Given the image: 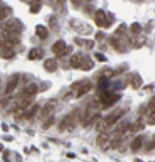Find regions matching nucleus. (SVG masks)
Listing matches in <instances>:
<instances>
[{"instance_id": "obj_25", "label": "nucleus", "mask_w": 155, "mask_h": 162, "mask_svg": "<svg viewBox=\"0 0 155 162\" xmlns=\"http://www.w3.org/2000/svg\"><path fill=\"white\" fill-rule=\"evenodd\" d=\"M48 25H50L51 29H58V21L56 15H50L48 17Z\"/></svg>"}, {"instance_id": "obj_2", "label": "nucleus", "mask_w": 155, "mask_h": 162, "mask_svg": "<svg viewBox=\"0 0 155 162\" xmlns=\"http://www.w3.org/2000/svg\"><path fill=\"white\" fill-rule=\"evenodd\" d=\"M119 99H121V96H119V94H112V93H109V92L100 93V103H101L105 108H107V107L114 105L115 103H118Z\"/></svg>"}, {"instance_id": "obj_36", "label": "nucleus", "mask_w": 155, "mask_h": 162, "mask_svg": "<svg viewBox=\"0 0 155 162\" xmlns=\"http://www.w3.org/2000/svg\"><path fill=\"white\" fill-rule=\"evenodd\" d=\"M67 157H68V158H75V154H72V153H68V154H67Z\"/></svg>"}, {"instance_id": "obj_17", "label": "nucleus", "mask_w": 155, "mask_h": 162, "mask_svg": "<svg viewBox=\"0 0 155 162\" xmlns=\"http://www.w3.org/2000/svg\"><path fill=\"white\" fill-rule=\"evenodd\" d=\"M143 143H144V137L143 136H137V137H134L133 139V141H132V144H130V148H132V151H138L141 147H143Z\"/></svg>"}, {"instance_id": "obj_5", "label": "nucleus", "mask_w": 155, "mask_h": 162, "mask_svg": "<svg viewBox=\"0 0 155 162\" xmlns=\"http://www.w3.org/2000/svg\"><path fill=\"white\" fill-rule=\"evenodd\" d=\"M56 107H57V100L56 99L48 100L46 104L43 105V108L40 109V118L44 119V118H47V116H51V114H53L54 109H56Z\"/></svg>"}, {"instance_id": "obj_4", "label": "nucleus", "mask_w": 155, "mask_h": 162, "mask_svg": "<svg viewBox=\"0 0 155 162\" xmlns=\"http://www.w3.org/2000/svg\"><path fill=\"white\" fill-rule=\"evenodd\" d=\"M72 89H76V97H82L85 96L86 93H89L90 90L93 89V83L89 82V80H83V82H78L72 85Z\"/></svg>"}, {"instance_id": "obj_34", "label": "nucleus", "mask_w": 155, "mask_h": 162, "mask_svg": "<svg viewBox=\"0 0 155 162\" xmlns=\"http://www.w3.org/2000/svg\"><path fill=\"white\" fill-rule=\"evenodd\" d=\"M148 108H150V109H151V111H152V112H155V101H152V103H151Z\"/></svg>"}, {"instance_id": "obj_29", "label": "nucleus", "mask_w": 155, "mask_h": 162, "mask_svg": "<svg viewBox=\"0 0 155 162\" xmlns=\"http://www.w3.org/2000/svg\"><path fill=\"white\" fill-rule=\"evenodd\" d=\"M125 31H126V25H125V24H122V25H119L118 29L115 31V35H116V36H121V35H125Z\"/></svg>"}, {"instance_id": "obj_35", "label": "nucleus", "mask_w": 155, "mask_h": 162, "mask_svg": "<svg viewBox=\"0 0 155 162\" xmlns=\"http://www.w3.org/2000/svg\"><path fill=\"white\" fill-rule=\"evenodd\" d=\"M96 39H100V40H101V39H104V33H101V32H100V33H97L96 35Z\"/></svg>"}, {"instance_id": "obj_23", "label": "nucleus", "mask_w": 155, "mask_h": 162, "mask_svg": "<svg viewBox=\"0 0 155 162\" xmlns=\"http://www.w3.org/2000/svg\"><path fill=\"white\" fill-rule=\"evenodd\" d=\"M130 32H132V35H136V36H138V35L141 33V25L137 24V22L132 24V25H130Z\"/></svg>"}, {"instance_id": "obj_1", "label": "nucleus", "mask_w": 155, "mask_h": 162, "mask_svg": "<svg viewBox=\"0 0 155 162\" xmlns=\"http://www.w3.org/2000/svg\"><path fill=\"white\" fill-rule=\"evenodd\" d=\"M78 115H79V111L78 109H73L71 114H68L67 116H64L61 119V122L58 124V130L64 132V130H72L73 126H75V122L78 119Z\"/></svg>"}, {"instance_id": "obj_28", "label": "nucleus", "mask_w": 155, "mask_h": 162, "mask_svg": "<svg viewBox=\"0 0 155 162\" xmlns=\"http://www.w3.org/2000/svg\"><path fill=\"white\" fill-rule=\"evenodd\" d=\"M53 125H54V116H48V119L44 122L43 125H42V128H43V129H48L50 126H53Z\"/></svg>"}, {"instance_id": "obj_16", "label": "nucleus", "mask_w": 155, "mask_h": 162, "mask_svg": "<svg viewBox=\"0 0 155 162\" xmlns=\"http://www.w3.org/2000/svg\"><path fill=\"white\" fill-rule=\"evenodd\" d=\"M35 33H36V36L39 39L44 40V39L48 38V29L44 27V25H36V28H35Z\"/></svg>"}, {"instance_id": "obj_31", "label": "nucleus", "mask_w": 155, "mask_h": 162, "mask_svg": "<svg viewBox=\"0 0 155 162\" xmlns=\"http://www.w3.org/2000/svg\"><path fill=\"white\" fill-rule=\"evenodd\" d=\"M83 43H85L83 46H85L86 48H89V50H90V48L94 47V40H85Z\"/></svg>"}, {"instance_id": "obj_27", "label": "nucleus", "mask_w": 155, "mask_h": 162, "mask_svg": "<svg viewBox=\"0 0 155 162\" xmlns=\"http://www.w3.org/2000/svg\"><path fill=\"white\" fill-rule=\"evenodd\" d=\"M144 42H145V38H144V36H141V35H138L137 39L134 40V43H136V44H134V47H136V48L141 47V46L144 44Z\"/></svg>"}, {"instance_id": "obj_7", "label": "nucleus", "mask_w": 155, "mask_h": 162, "mask_svg": "<svg viewBox=\"0 0 155 162\" xmlns=\"http://www.w3.org/2000/svg\"><path fill=\"white\" fill-rule=\"evenodd\" d=\"M65 50H67V44H65L64 40H57L56 43L51 46V51H53L57 57L65 56Z\"/></svg>"}, {"instance_id": "obj_11", "label": "nucleus", "mask_w": 155, "mask_h": 162, "mask_svg": "<svg viewBox=\"0 0 155 162\" xmlns=\"http://www.w3.org/2000/svg\"><path fill=\"white\" fill-rule=\"evenodd\" d=\"M38 92H39V87H38L36 83H29V85L25 87V89L22 90L19 94L24 96V97H33Z\"/></svg>"}, {"instance_id": "obj_33", "label": "nucleus", "mask_w": 155, "mask_h": 162, "mask_svg": "<svg viewBox=\"0 0 155 162\" xmlns=\"http://www.w3.org/2000/svg\"><path fill=\"white\" fill-rule=\"evenodd\" d=\"M96 58H97L98 61H102V63H105V61H107V58H105L104 56H102L101 53H97V54H96Z\"/></svg>"}, {"instance_id": "obj_18", "label": "nucleus", "mask_w": 155, "mask_h": 162, "mask_svg": "<svg viewBox=\"0 0 155 162\" xmlns=\"http://www.w3.org/2000/svg\"><path fill=\"white\" fill-rule=\"evenodd\" d=\"M141 85H143V79L140 78V75H133L132 76V80H130V86H132V89H134V90H137V89H140Z\"/></svg>"}, {"instance_id": "obj_22", "label": "nucleus", "mask_w": 155, "mask_h": 162, "mask_svg": "<svg viewBox=\"0 0 155 162\" xmlns=\"http://www.w3.org/2000/svg\"><path fill=\"white\" fill-rule=\"evenodd\" d=\"M0 57L3 58H12L14 57V50L10 47H4L2 51H0Z\"/></svg>"}, {"instance_id": "obj_8", "label": "nucleus", "mask_w": 155, "mask_h": 162, "mask_svg": "<svg viewBox=\"0 0 155 162\" xmlns=\"http://www.w3.org/2000/svg\"><path fill=\"white\" fill-rule=\"evenodd\" d=\"M94 21H96V25H97L98 28L109 27L108 22H107V17H105L104 10H97L96 14H94Z\"/></svg>"}, {"instance_id": "obj_3", "label": "nucleus", "mask_w": 155, "mask_h": 162, "mask_svg": "<svg viewBox=\"0 0 155 162\" xmlns=\"http://www.w3.org/2000/svg\"><path fill=\"white\" fill-rule=\"evenodd\" d=\"M71 27L75 29L79 35H90L93 32V29H92L90 25L79 21V19H72V21H71Z\"/></svg>"}, {"instance_id": "obj_24", "label": "nucleus", "mask_w": 155, "mask_h": 162, "mask_svg": "<svg viewBox=\"0 0 155 162\" xmlns=\"http://www.w3.org/2000/svg\"><path fill=\"white\" fill-rule=\"evenodd\" d=\"M39 111V105H33V107H31V108H29V111L27 112V114H25V118L27 119H31L32 116H35L36 115V112Z\"/></svg>"}, {"instance_id": "obj_19", "label": "nucleus", "mask_w": 155, "mask_h": 162, "mask_svg": "<svg viewBox=\"0 0 155 162\" xmlns=\"http://www.w3.org/2000/svg\"><path fill=\"white\" fill-rule=\"evenodd\" d=\"M107 129H108V124H107V121L104 118H100L98 122L96 124V130L98 132V134H100V133H105Z\"/></svg>"}, {"instance_id": "obj_20", "label": "nucleus", "mask_w": 155, "mask_h": 162, "mask_svg": "<svg viewBox=\"0 0 155 162\" xmlns=\"http://www.w3.org/2000/svg\"><path fill=\"white\" fill-rule=\"evenodd\" d=\"M145 128V124H144V119L143 118H138L137 121H134V125L132 128V132H140V130H144Z\"/></svg>"}, {"instance_id": "obj_40", "label": "nucleus", "mask_w": 155, "mask_h": 162, "mask_svg": "<svg viewBox=\"0 0 155 162\" xmlns=\"http://www.w3.org/2000/svg\"><path fill=\"white\" fill-rule=\"evenodd\" d=\"M0 151H3V145L2 144H0Z\"/></svg>"}, {"instance_id": "obj_21", "label": "nucleus", "mask_w": 155, "mask_h": 162, "mask_svg": "<svg viewBox=\"0 0 155 162\" xmlns=\"http://www.w3.org/2000/svg\"><path fill=\"white\" fill-rule=\"evenodd\" d=\"M93 61L90 60L89 57H86V56H83V61H82V67H80V69H83V71H89V69H92L93 68Z\"/></svg>"}, {"instance_id": "obj_13", "label": "nucleus", "mask_w": 155, "mask_h": 162, "mask_svg": "<svg viewBox=\"0 0 155 162\" xmlns=\"http://www.w3.org/2000/svg\"><path fill=\"white\" fill-rule=\"evenodd\" d=\"M57 67H58V64H57V61L54 60V58H47V60L44 61V64H43L44 71H47V72H56Z\"/></svg>"}, {"instance_id": "obj_32", "label": "nucleus", "mask_w": 155, "mask_h": 162, "mask_svg": "<svg viewBox=\"0 0 155 162\" xmlns=\"http://www.w3.org/2000/svg\"><path fill=\"white\" fill-rule=\"evenodd\" d=\"M148 125H155V112H151L150 118H148Z\"/></svg>"}, {"instance_id": "obj_14", "label": "nucleus", "mask_w": 155, "mask_h": 162, "mask_svg": "<svg viewBox=\"0 0 155 162\" xmlns=\"http://www.w3.org/2000/svg\"><path fill=\"white\" fill-rule=\"evenodd\" d=\"M43 54H44V51L42 50L40 47H33L31 51H29L28 58L31 61H36V60H40V58L43 57Z\"/></svg>"}, {"instance_id": "obj_30", "label": "nucleus", "mask_w": 155, "mask_h": 162, "mask_svg": "<svg viewBox=\"0 0 155 162\" xmlns=\"http://www.w3.org/2000/svg\"><path fill=\"white\" fill-rule=\"evenodd\" d=\"M40 7H42V4H40V3H36V4H35V6H32L31 13H32V14H36V13H39V10H40Z\"/></svg>"}, {"instance_id": "obj_38", "label": "nucleus", "mask_w": 155, "mask_h": 162, "mask_svg": "<svg viewBox=\"0 0 155 162\" xmlns=\"http://www.w3.org/2000/svg\"><path fill=\"white\" fill-rule=\"evenodd\" d=\"M134 162H143L141 159H138V158H134Z\"/></svg>"}, {"instance_id": "obj_9", "label": "nucleus", "mask_w": 155, "mask_h": 162, "mask_svg": "<svg viewBox=\"0 0 155 162\" xmlns=\"http://www.w3.org/2000/svg\"><path fill=\"white\" fill-rule=\"evenodd\" d=\"M18 82H19V76L18 75H12L11 78L8 79L7 85L4 87V94H10V93H12L15 89H17L18 86Z\"/></svg>"}, {"instance_id": "obj_37", "label": "nucleus", "mask_w": 155, "mask_h": 162, "mask_svg": "<svg viewBox=\"0 0 155 162\" xmlns=\"http://www.w3.org/2000/svg\"><path fill=\"white\" fill-rule=\"evenodd\" d=\"M2 128H3V130H4V132H7V130H8L7 125H4V124H3V125H2Z\"/></svg>"}, {"instance_id": "obj_26", "label": "nucleus", "mask_w": 155, "mask_h": 162, "mask_svg": "<svg viewBox=\"0 0 155 162\" xmlns=\"http://www.w3.org/2000/svg\"><path fill=\"white\" fill-rule=\"evenodd\" d=\"M11 13V8H8V7H2L0 6V21H3L7 15Z\"/></svg>"}, {"instance_id": "obj_39", "label": "nucleus", "mask_w": 155, "mask_h": 162, "mask_svg": "<svg viewBox=\"0 0 155 162\" xmlns=\"http://www.w3.org/2000/svg\"><path fill=\"white\" fill-rule=\"evenodd\" d=\"M152 143L155 144V134H154V137H152Z\"/></svg>"}, {"instance_id": "obj_12", "label": "nucleus", "mask_w": 155, "mask_h": 162, "mask_svg": "<svg viewBox=\"0 0 155 162\" xmlns=\"http://www.w3.org/2000/svg\"><path fill=\"white\" fill-rule=\"evenodd\" d=\"M111 46L116 48L118 51H126V47L123 44V40H122V38H118V36H112L111 38Z\"/></svg>"}, {"instance_id": "obj_15", "label": "nucleus", "mask_w": 155, "mask_h": 162, "mask_svg": "<svg viewBox=\"0 0 155 162\" xmlns=\"http://www.w3.org/2000/svg\"><path fill=\"white\" fill-rule=\"evenodd\" d=\"M82 61H83V54L76 53V54H73V56L71 57L69 64H71V67L76 69V68H80V67H82Z\"/></svg>"}, {"instance_id": "obj_6", "label": "nucleus", "mask_w": 155, "mask_h": 162, "mask_svg": "<svg viewBox=\"0 0 155 162\" xmlns=\"http://www.w3.org/2000/svg\"><path fill=\"white\" fill-rule=\"evenodd\" d=\"M126 112V109H123V108H116V109H114V111L111 112V114H108L105 116V121H107V124H108V126H111V125H114L116 121H119V119L122 118V115H123Z\"/></svg>"}, {"instance_id": "obj_10", "label": "nucleus", "mask_w": 155, "mask_h": 162, "mask_svg": "<svg viewBox=\"0 0 155 162\" xmlns=\"http://www.w3.org/2000/svg\"><path fill=\"white\" fill-rule=\"evenodd\" d=\"M109 141H111V139H109V134L108 133H100L98 136H97L96 143H97V145H98L100 148L107 150V148L109 147Z\"/></svg>"}]
</instances>
